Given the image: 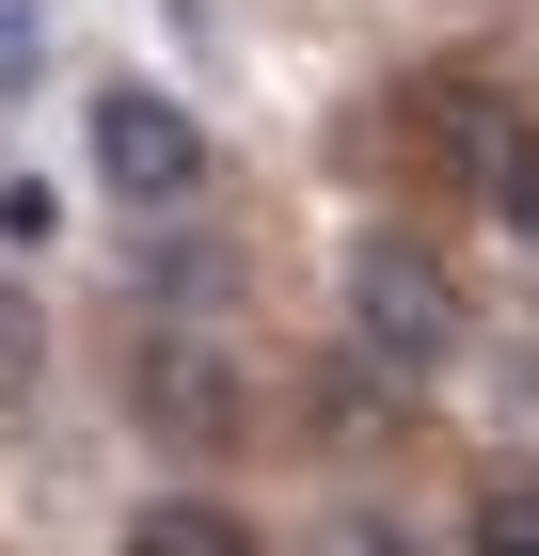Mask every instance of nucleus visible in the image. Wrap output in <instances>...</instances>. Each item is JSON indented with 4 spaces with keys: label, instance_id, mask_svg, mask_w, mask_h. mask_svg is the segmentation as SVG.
<instances>
[{
    "label": "nucleus",
    "instance_id": "nucleus-1",
    "mask_svg": "<svg viewBox=\"0 0 539 556\" xmlns=\"http://www.w3.org/2000/svg\"><path fill=\"white\" fill-rule=\"evenodd\" d=\"M460 270L428 255V239H349V366H381V382H445L460 366Z\"/></svg>",
    "mask_w": 539,
    "mask_h": 556
},
{
    "label": "nucleus",
    "instance_id": "nucleus-2",
    "mask_svg": "<svg viewBox=\"0 0 539 556\" xmlns=\"http://www.w3.org/2000/svg\"><path fill=\"white\" fill-rule=\"evenodd\" d=\"M80 160H95V191H112V207L175 223L191 191H207V112H191V96H159V80H95V96H80Z\"/></svg>",
    "mask_w": 539,
    "mask_h": 556
},
{
    "label": "nucleus",
    "instance_id": "nucleus-3",
    "mask_svg": "<svg viewBox=\"0 0 539 556\" xmlns=\"http://www.w3.org/2000/svg\"><path fill=\"white\" fill-rule=\"evenodd\" d=\"M143 429H175V445H222V429H239V366H222L207 334H143Z\"/></svg>",
    "mask_w": 539,
    "mask_h": 556
},
{
    "label": "nucleus",
    "instance_id": "nucleus-4",
    "mask_svg": "<svg viewBox=\"0 0 539 556\" xmlns=\"http://www.w3.org/2000/svg\"><path fill=\"white\" fill-rule=\"evenodd\" d=\"M127 556H270L239 509H207V493H159V509L127 525Z\"/></svg>",
    "mask_w": 539,
    "mask_h": 556
},
{
    "label": "nucleus",
    "instance_id": "nucleus-5",
    "mask_svg": "<svg viewBox=\"0 0 539 556\" xmlns=\"http://www.w3.org/2000/svg\"><path fill=\"white\" fill-rule=\"evenodd\" d=\"M33 397H48V302L0 270V414H33Z\"/></svg>",
    "mask_w": 539,
    "mask_h": 556
},
{
    "label": "nucleus",
    "instance_id": "nucleus-6",
    "mask_svg": "<svg viewBox=\"0 0 539 556\" xmlns=\"http://www.w3.org/2000/svg\"><path fill=\"white\" fill-rule=\"evenodd\" d=\"M476 191H492V223H508V255H539V143H524V128L492 143V175H476Z\"/></svg>",
    "mask_w": 539,
    "mask_h": 556
},
{
    "label": "nucleus",
    "instance_id": "nucleus-7",
    "mask_svg": "<svg viewBox=\"0 0 539 556\" xmlns=\"http://www.w3.org/2000/svg\"><path fill=\"white\" fill-rule=\"evenodd\" d=\"M460 556H539V477H492L476 525H460Z\"/></svg>",
    "mask_w": 539,
    "mask_h": 556
},
{
    "label": "nucleus",
    "instance_id": "nucleus-8",
    "mask_svg": "<svg viewBox=\"0 0 539 556\" xmlns=\"http://www.w3.org/2000/svg\"><path fill=\"white\" fill-rule=\"evenodd\" d=\"M301 556H428V541H413V525H397V509H365V493H349V509H333V525H318V541H301Z\"/></svg>",
    "mask_w": 539,
    "mask_h": 556
},
{
    "label": "nucleus",
    "instance_id": "nucleus-9",
    "mask_svg": "<svg viewBox=\"0 0 539 556\" xmlns=\"http://www.w3.org/2000/svg\"><path fill=\"white\" fill-rule=\"evenodd\" d=\"M48 239H64V207H48L33 175H16V191H0V255H48Z\"/></svg>",
    "mask_w": 539,
    "mask_h": 556
}]
</instances>
